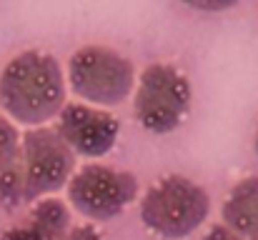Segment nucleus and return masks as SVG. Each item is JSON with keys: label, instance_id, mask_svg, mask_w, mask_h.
<instances>
[{"label": "nucleus", "instance_id": "f257e3e1", "mask_svg": "<svg viewBox=\"0 0 258 240\" xmlns=\"http://www.w3.org/2000/svg\"><path fill=\"white\" fill-rule=\"evenodd\" d=\"M0 105L23 125H40L66 105V80L58 60L40 50L15 55L0 73Z\"/></svg>", "mask_w": 258, "mask_h": 240}, {"label": "nucleus", "instance_id": "f03ea898", "mask_svg": "<svg viewBox=\"0 0 258 240\" xmlns=\"http://www.w3.org/2000/svg\"><path fill=\"white\" fill-rule=\"evenodd\" d=\"M206 190L185 175H168L141 200V220L163 238L190 235L208 215Z\"/></svg>", "mask_w": 258, "mask_h": 240}, {"label": "nucleus", "instance_id": "7ed1b4c3", "mask_svg": "<svg viewBox=\"0 0 258 240\" xmlns=\"http://www.w3.org/2000/svg\"><path fill=\"white\" fill-rule=\"evenodd\" d=\"M68 80L73 90L95 105H118L131 90L136 70L133 63L118 50L103 45H86L73 53L68 65Z\"/></svg>", "mask_w": 258, "mask_h": 240}, {"label": "nucleus", "instance_id": "20e7f679", "mask_svg": "<svg viewBox=\"0 0 258 240\" xmlns=\"http://www.w3.org/2000/svg\"><path fill=\"white\" fill-rule=\"evenodd\" d=\"M138 123L151 133H171L190 108V85L180 70L166 63L148 65L133 98Z\"/></svg>", "mask_w": 258, "mask_h": 240}, {"label": "nucleus", "instance_id": "39448f33", "mask_svg": "<svg viewBox=\"0 0 258 240\" xmlns=\"http://www.w3.org/2000/svg\"><path fill=\"white\" fill-rule=\"evenodd\" d=\"M23 148V203L60 190L73 173L76 153L53 128H35L20 138Z\"/></svg>", "mask_w": 258, "mask_h": 240}, {"label": "nucleus", "instance_id": "423d86ee", "mask_svg": "<svg viewBox=\"0 0 258 240\" xmlns=\"http://www.w3.org/2000/svg\"><path fill=\"white\" fill-rule=\"evenodd\" d=\"M138 193V178L108 165L90 163L68 183V200L76 210L93 220H108L123 213Z\"/></svg>", "mask_w": 258, "mask_h": 240}, {"label": "nucleus", "instance_id": "0eeeda50", "mask_svg": "<svg viewBox=\"0 0 258 240\" xmlns=\"http://www.w3.org/2000/svg\"><path fill=\"white\" fill-rule=\"evenodd\" d=\"M118 120L86 103H68L60 110L58 135L66 140V145L73 153H81L86 158H100L105 155L115 140H118Z\"/></svg>", "mask_w": 258, "mask_h": 240}, {"label": "nucleus", "instance_id": "6e6552de", "mask_svg": "<svg viewBox=\"0 0 258 240\" xmlns=\"http://www.w3.org/2000/svg\"><path fill=\"white\" fill-rule=\"evenodd\" d=\"M71 213L63 200L48 198L33 205L15 225H10L0 240H63L68 233Z\"/></svg>", "mask_w": 258, "mask_h": 240}, {"label": "nucleus", "instance_id": "1a4fd4ad", "mask_svg": "<svg viewBox=\"0 0 258 240\" xmlns=\"http://www.w3.org/2000/svg\"><path fill=\"white\" fill-rule=\"evenodd\" d=\"M0 203L18 208L23 203V148L18 128L0 115Z\"/></svg>", "mask_w": 258, "mask_h": 240}, {"label": "nucleus", "instance_id": "9d476101", "mask_svg": "<svg viewBox=\"0 0 258 240\" xmlns=\"http://www.w3.org/2000/svg\"><path fill=\"white\" fill-rule=\"evenodd\" d=\"M226 228L243 240H258V178L241 180L223 203Z\"/></svg>", "mask_w": 258, "mask_h": 240}, {"label": "nucleus", "instance_id": "9b49d317", "mask_svg": "<svg viewBox=\"0 0 258 240\" xmlns=\"http://www.w3.org/2000/svg\"><path fill=\"white\" fill-rule=\"evenodd\" d=\"M63 240H103V235L93 228V225H78L71 233H66Z\"/></svg>", "mask_w": 258, "mask_h": 240}, {"label": "nucleus", "instance_id": "f8f14e48", "mask_svg": "<svg viewBox=\"0 0 258 240\" xmlns=\"http://www.w3.org/2000/svg\"><path fill=\"white\" fill-rule=\"evenodd\" d=\"M203 240H243V238H238L233 230H228L226 225H213L208 233H206V238Z\"/></svg>", "mask_w": 258, "mask_h": 240}, {"label": "nucleus", "instance_id": "ddd939ff", "mask_svg": "<svg viewBox=\"0 0 258 240\" xmlns=\"http://www.w3.org/2000/svg\"><path fill=\"white\" fill-rule=\"evenodd\" d=\"M256 153H258V133H256Z\"/></svg>", "mask_w": 258, "mask_h": 240}]
</instances>
